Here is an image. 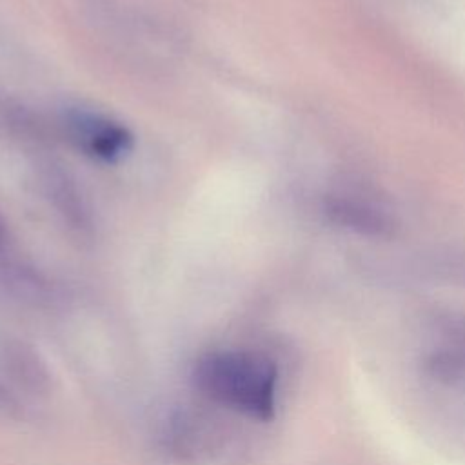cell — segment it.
I'll list each match as a JSON object with an SVG mask.
<instances>
[{"label": "cell", "mask_w": 465, "mask_h": 465, "mask_svg": "<svg viewBox=\"0 0 465 465\" xmlns=\"http://www.w3.org/2000/svg\"><path fill=\"white\" fill-rule=\"evenodd\" d=\"M193 381L213 403L256 420L274 416L278 371L262 352L243 349L209 352L194 363Z\"/></svg>", "instance_id": "cell-1"}, {"label": "cell", "mask_w": 465, "mask_h": 465, "mask_svg": "<svg viewBox=\"0 0 465 465\" xmlns=\"http://www.w3.org/2000/svg\"><path fill=\"white\" fill-rule=\"evenodd\" d=\"M64 127L69 140L84 154L100 162H120L134 145V136L125 125L87 109H69L64 116Z\"/></svg>", "instance_id": "cell-2"}, {"label": "cell", "mask_w": 465, "mask_h": 465, "mask_svg": "<svg viewBox=\"0 0 465 465\" xmlns=\"http://www.w3.org/2000/svg\"><path fill=\"white\" fill-rule=\"evenodd\" d=\"M223 430L216 418L203 411L182 409L171 416L165 427V443L173 454L183 460H194L222 443Z\"/></svg>", "instance_id": "cell-3"}, {"label": "cell", "mask_w": 465, "mask_h": 465, "mask_svg": "<svg viewBox=\"0 0 465 465\" xmlns=\"http://www.w3.org/2000/svg\"><path fill=\"white\" fill-rule=\"evenodd\" d=\"M5 372L11 380L31 394H45L51 387V372L31 345L24 341H11L4 349L2 356Z\"/></svg>", "instance_id": "cell-4"}, {"label": "cell", "mask_w": 465, "mask_h": 465, "mask_svg": "<svg viewBox=\"0 0 465 465\" xmlns=\"http://www.w3.org/2000/svg\"><path fill=\"white\" fill-rule=\"evenodd\" d=\"M18 409L16 400L9 394V391L0 383V418H11L15 416Z\"/></svg>", "instance_id": "cell-5"}, {"label": "cell", "mask_w": 465, "mask_h": 465, "mask_svg": "<svg viewBox=\"0 0 465 465\" xmlns=\"http://www.w3.org/2000/svg\"><path fill=\"white\" fill-rule=\"evenodd\" d=\"M7 254H9V238H7V231L4 227V222L0 220V267L5 265Z\"/></svg>", "instance_id": "cell-6"}]
</instances>
